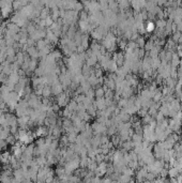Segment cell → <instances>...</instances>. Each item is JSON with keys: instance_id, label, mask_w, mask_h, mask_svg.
I'll return each mask as SVG.
<instances>
[{"instance_id": "cell-2", "label": "cell", "mask_w": 182, "mask_h": 183, "mask_svg": "<svg viewBox=\"0 0 182 183\" xmlns=\"http://www.w3.org/2000/svg\"><path fill=\"white\" fill-rule=\"evenodd\" d=\"M130 180H131V177L128 176V175H123V176L120 178V183H129Z\"/></svg>"}, {"instance_id": "cell-3", "label": "cell", "mask_w": 182, "mask_h": 183, "mask_svg": "<svg viewBox=\"0 0 182 183\" xmlns=\"http://www.w3.org/2000/svg\"><path fill=\"white\" fill-rule=\"evenodd\" d=\"M154 24L152 23V22H148V24H147V27H146V29H147V31L148 32H151V31H153L154 30Z\"/></svg>"}, {"instance_id": "cell-1", "label": "cell", "mask_w": 182, "mask_h": 183, "mask_svg": "<svg viewBox=\"0 0 182 183\" xmlns=\"http://www.w3.org/2000/svg\"><path fill=\"white\" fill-rule=\"evenodd\" d=\"M168 175L172 179H176V178L179 176V170L177 169V168H175V167H172V168L168 170Z\"/></svg>"}, {"instance_id": "cell-4", "label": "cell", "mask_w": 182, "mask_h": 183, "mask_svg": "<svg viewBox=\"0 0 182 183\" xmlns=\"http://www.w3.org/2000/svg\"><path fill=\"white\" fill-rule=\"evenodd\" d=\"M129 183H135V180L131 179V180H130V182H129Z\"/></svg>"}]
</instances>
